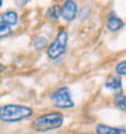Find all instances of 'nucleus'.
<instances>
[{
  "instance_id": "nucleus-6",
  "label": "nucleus",
  "mask_w": 126,
  "mask_h": 134,
  "mask_svg": "<svg viewBox=\"0 0 126 134\" xmlns=\"http://www.w3.org/2000/svg\"><path fill=\"white\" fill-rule=\"evenodd\" d=\"M96 134H126V127L116 128L105 124H98L96 127Z\"/></svg>"
},
{
  "instance_id": "nucleus-14",
  "label": "nucleus",
  "mask_w": 126,
  "mask_h": 134,
  "mask_svg": "<svg viewBox=\"0 0 126 134\" xmlns=\"http://www.w3.org/2000/svg\"><path fill=\"white\" fill-rule=\"evenodd\" d=\"M116 73L120 74V76H126V61H121L116 65L115 67Z\"/></svg>"
},
{
  "instance_id": "nucleus-2",
  "label": "nucleus",
  "mask_w": 126,
  "mask_h": 134,
  "mask_svg": "<svg viewBox=\"0 0 126 134\" xmlns=\"http://www.w3.org/2000/svg\"><path fill=\"white\" fill-rule=\"evenodd\" d=\"M64 122V117L61 112H47L45 115L34 118V121L32 122V127L33 129L38 132H50L58 129L63 126Z\"/></svg>"
},
{
  "instance_id": "nucleus-11",
  "label": "nucleus",
  "mask_w": 126,
  "mask_h": 134,
  "mask_svg": "<svg viewBox=\"0 0 126 134\" xmlns=\"http://www.w3.org/2000/svg\"><path fill=\"white\" fill-rule=\"evenodd\" d=\"M113 102H114V106H115L116 109H119V110H121V111H124V112H126V96L125 95H123V94H116V95L114 96Z\"/></svg>"
},
{
  "instance_id": "nucleus-10",
  "label": "nucleus",
  "mask_w": 126,
  "mask_h": 134,
  "mask_svg": "<svg viewBox=\"0 0 126 134\" xmlns=\"http://www.w3.org/2000/svg\"><path fill=\"white\" fill-rule=\"evenodd\" d=\"M32 45H33V48H34L35 50L40 51V50H42L46 45H47V38L44 37V35H40V34L35 35L34 38H33Z\"/></svg>"
},
{
  "instance_id": "nucleus-17",
  "label": "nucleus",
  "mask_w": 126,
  "mask_h": 134,
  "mask_svg": "<svg viewBox=\"0 0 126 134\" xmlns=\"http://www.w3.org/2000/svg\"><path fill=\"white\" fill-rule=\"evenodd\" d=\"M1 5H3V0H0V6H1Z\"/></svg>"
},
{
  "instance_id": "nucleus-4",
  "label": "nucleus",
  "mask_w": 126,
  "mask_h": 134,
  "mask_svg": "<svg viewBox=\"0 0 126 134\" xmlns=\"http://www.w3.org/2000/svg\"><path fill=\"white\" fill-rule=\"evenodd\" d=\"M51 100L53 101L55 106L62 110H68L74 107V101L70 96V92L67 87L58 88L56 92L51 95Z\"/></svg>"
},
{
  "instance_id": "nucleus-7",
  "label": "nucleus",
  "mask_w": 126,
  "mask_h": 134,
  "mask_svg": "<svg viewBox=\"0 0 126 134\" xmlns=\"http://www.w3.org/2000/svg\"><path fill=\"white\" fill-rule=\"evenodd\" d=\"M123 26H124V22L121 21L118 16H115L114 14H112L108 17V21H107V28L109 29V32H118L119 29H121Z\"/></svg>"
},
{
  "instance_id": "nucleus-3",
  "label": "nucleus",
  "mask_w": 126,
  "mask_h": 134,
  "mask_svg": "<svg viewBox=\"0 0 126 134\" xmlns=\"http://www.w3.org/2000/svg\"><path fill=\"white\" fill-rule=\"evenodd\" d=\"M67 42H68V34L64 29H61L60 32L57 33L56 39L50 44L49 49H47V56L52 60L60 57L66 51Z\"/></svg>"
},
{
  "instance_id": "nucleus-12",
  "label": "nucleus",
  "mask_w": 126,
  "mask_h": 134,
  "mask_svg": "<svg viewBox=\"0 0 126 134\" xmlns=\"http://www.w3.org/2000/svg\"><path fill=\"white\" fill-rule=\"evenodd\" d=\"M46 16H47V18H49V20H51V21H56V20H58V18L61 17L60 7L57 6V5L51 6L49 10H47V12H46Z\"/></svg>"
},
{
  "instance_id": "nucleus-8",
  "label": "nucleus",
  "mask_w": 126,
  "mask_h": 134,
  "mask_svg": "<svg viewBox=\"0 0 126 134\" xmlns=\"http://www.w3.org/2000/svg\"><path fill=\"white\" fill-rule=\"evenodd\" d=\"M0 20L12 27V26H16L18 23V15H17V12H15V11H6V12H3V14H1Z\"/></svg>"
},
{
  "instance_id": "nucleus-1",
  "label": "nucleus",
  "mask_w": 126,
  "mask_h": 134,
  "mask_svg": "<svg viewBox=\"0 0 126 134\" xmlns=\"http://www.w3.org/2000/svg\"><path fill=\"white\" fill-rule=\"evenodd\" d=\"M33 115V110L28 106L7 104L0 106V121L6 123H14L27 120Z\"/></svg>"
},
{
  "instance_id": "nucleus-15",
  "label": "nucleus",
  "mask_w": 126,
  "mask_h": 134,
  "mask_svg": "<svg viewBox=\"0 0 126 134\" xmlns=\"http://www.w3.org/2000/svg\"><path fill=\"white\" fill-rule=\"evenodd\" d=\"M14 3L17 7H24L28 4V0H14Z\"/></svg>"
},
{
  "instance_id": "nucleus-9",
  "label": "nucleus",
  "mask_w": 126,
  "mask_h": 134,
  "mask_svg": "<svg viewBox=\"0 0 126 134\" xmlns=\"http://www.w3.org/2000/svg\"><path fill=\"white\" fill-rule=\"evenodd\" d=\"M121 85H123V82L118 76H110V77L107 78V81L104 83V87L108 89H112V90H118V89H121Z\"/></svg>"
},
{
  "instance_id": "nucleus-5",
  "label": "nucleus",
  "mask_w": 126,
  "mask_h": 134,
  "mask_svg": "<svg viewBox=\"0 0 126 134\" xmlns=\"http://www.w3.org/2000/svg\"><path fill=\"white\" fill-rule=\"evenodd\" d=\"M78 15V6L73 0H66L63 3V6L61 7V17L66 21L70 22L75 20Z\"/></svg>"
},
{
  "instance_id": "nucleus-13",
  "label": "nucleus",
  "mask_w": 126,
  "mask_h": 134,
  "mask_svg": "<svg viewBox=\"0 0 126 134\" xmlns=\"http://www.w3.org/2000/svg\"><path fill=\"white\" fill-rule=\"evenodd\" d=\"M12 34V29H11V26H9L7 23H5L4 21L0 20V39L6 38L9 35Z\"/></svg>"
},
{
  "instance_id": "nucleus-16",
  "label": "nucleus",
  "mask_w": 126,
  "mask_h": 134,
  "mask_svg": "<svg viewBox=\"0 0 126 134\" xmlns=\"http://www.w3.org/2000/svg\"><path fill=\"white\" fill-rule=\"evenodd\" d=\"M5 70H6V67L4 66L3 64H0V73H3V72H4Z\"/></svg>"
}]
</instances>
